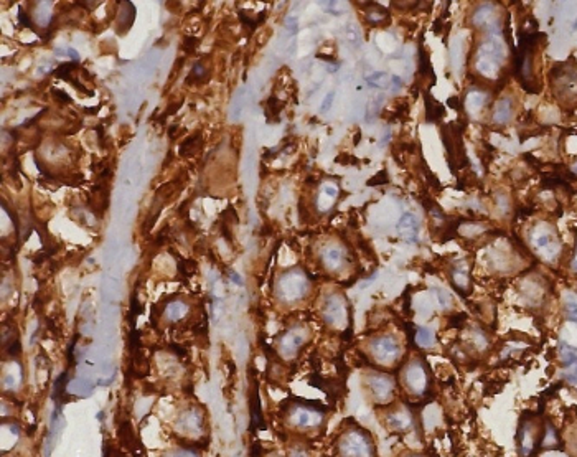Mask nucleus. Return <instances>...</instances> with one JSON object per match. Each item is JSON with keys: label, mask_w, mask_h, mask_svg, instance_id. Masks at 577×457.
Segmentation results:
<instances>
[{"label": "nucleus", "mask_w": 577, "mask_h": 457, "mask_svg": "<svg viewBox=\"0 0 577 457\" xmlns=\"http://www.w3.org/2000/svg\"><path fill=\"white\" fill-rule=\"evenodd\" d=\"M569 271L574 274V276H577V241H576L574 251H572V256L569 261Z\"/></svg>", "instance_id": "nucleus-33"}, {"label": "nucleus", "mask_w": 577, "mask_h": 457, "mask_svg": "<svg viewBox=\"0 0 577 457\" xmlns=\"http://www.w3.org/2000/svg\"><path fill=\"white\" fill-rule=\"evenodd\" d=\"M383 20L390 22V14L384 7L374 3V8H366V22L370 25H381Z\"/></svg>", "instance_id": "nucleus-21"}, {"label": "nucleus", "mask_w": 577, "mask_h": 457, "mask_svg": "<svg viewBox=\"0 0 577 457\" xmlns=\"http://www.w3.org/2000/svg\"><path fill=\"white\" fill-rule=\"evenodd\" d=\"M529 244L536 254L546 263H554L561 254V241L556 228L547 221H539L529 230Z\"/></svg>", "instance_id": "nucleus-5"}, {"label": "nucleus", "mask_w": 577, "mask_h": 457, "mask_svg": "<svg viewBox=\"0 0 577 457\" xmlns=\"http://www.w3.org/2000/svg\"><path fill=\"white\" fill-rule=\"evenodd\" d=\"M422 223L417 215H414L412 211H406L401 215L396 230L399 231V235L407 241V243H417L419 239V233H421Z\"/></svg>", "instance_id": "nucleus-15"}, {"label": "nucleus", "mask_w": 577, "mask_h": 457, "mask_svg": "<svg viewBox=\"0 0 577 457\" xmlns=\"http://www.w3.org/2000/svg\"><path fill=\"white\" fill-rule=\"evenodd\" d=\"M78 66H79L78 61H71V63H65V65H61L60 68L56 69L55 74H56L58 78H63V80H66V81H71L69 74H71V71H73V69H76Z\"/></svg>", "instance_id": "nucleus-25"}, {"label": "nucleus", "mask_w": 577, "mask_h": 457, "mask_svg": "<svg viewBox=\"0 0 577 457\" xmlns=\"http://www.w3.org/2000/svg\"><path fill=\"white\" fill-rule=\"evenodd\" d=\"M480 40L474 48V71L487 83L498 81L507 63V47L501 33H480Z\"/></svg>", "instance_id": "nucleus-1"}, {"label": "nucleus", "mask_w": 577, "mask_h": 457, "mask_svg": "<svg viewBox=\"0 0 577 457\" xmlns=\"http://www.w3.org/2000/svg\"><path fill=\"white\" fill-rule=\"evenodd\" d=\"M544 423L533 413H526L518 424L516 447L520 457H533L538 449H541Z\"/></svg>", "instance_id": "nucleus-7"}, {"label": "nucleus", "mask_w": 577, "mask_h": 457, "mask_svg": "<svg viewBox=\"0 0 577 457\" xmlns=\"http://www.w3.org/2000/svg\"><path fill=\"white\" fill-rule=\"evenodd\" d=\"M363 383L368 393V398L374 406L386 408L391 403L396 401V391H398V380L392 375H388L384 372H368L363 376Z\"/></svg>", "instance_id": "nucleus-6"}, {"label": "nucleus", "mask_w": 577, "mask_h": 457, "mask_svg": "<svg viewBox=\"0 0 577 457\" xmlns=\"http://www.w3.org/2000/svg\"><path fill=\"white\" fill-rule=\"evenodd\" d=\"M337 457H376V444L371 433L358 423L348 421L335 439Z\"/></svg>", "instance_id": "nucleus-3"}, {"label": "nucleus", "mask_w": 577, "mask_h": 457, "mask_svg": "<svg viewBox=\"0 0 577 457\" xmlns=\"http://www.w3.org/2000/svg\"><path fill=\"white\" fill-rule=\"evenodd\" d=\"M383 423L391 433L407 434L416 429L417 418L411 409L409 403H391L390 406L383 408Z\"/></svg>", "instance_id": "nucleus-8"}, {"label": "nucleus", "mask_w": 577, "mask_h": 457, "mask_svg": "<svg viewBox=\"0 0 577 457\" xmlns=\"http://www.w3.org/2000/svg\"><path fill=\"white\" fill-rule=\"evenodd\" d=\"M449 281L452 284V288L457 290L460 296H468L472 292V276H470V268L465 266V261H457L450 266L449 271Z\"/></svg>", "instance_id": "nucleus-13"}, {"label": "nucleus", "mask_w": 577, "mask_h": 457, "mask_svg": "<svg viewBox=\"0 0 577 457\" xmlns=\"http://www.w3.org/2000/svg\"><path fill=\"white\" fill-rule=\"evenodd\" d=\"M445 116L444 106H441L429 93H425V120L427 122H439Z\"/></svg>", "instance_id": "nucleus-19"}, {"label": "nucleus", "mask_w": 577, "mask_h": 457, "mask_svg": "<svg viewBox=\"0 0 577 457\" xmlns=\"http://www.w3.org/2000/svg\"><path fill=\"white\" fill-rule=\"evenodd\" d=\"M558 65L551 73L553 91L561 101L572 102L577 99V65L571 63Z\"/></svg>", "instance_id": "nucleus-9"}, {"label": "nucleus", "mask_w": 577, "mask_h": 457, "mask_svg": "<svg viewBox=\"0 0 577 457\" xmlns=\"http://www.w3.org/2000/svg\"><path fill=\"white\" fill-rule=\"evenodd\" d=\"M18 20H20V23H22L23 27H32L30 18H28L27 12H25L23 8H20V10H18Z\"/></svg>", "instance_id": "nucleus-36"}, {"label": "nucleus", "mask_w": 577, "mask_h": 457, "mask_svg": "<svg viewBox=\"0 0 577 457\" xmlns=\"http://www.w3.org/2000/svg\"><path fill=\"white\" fill-rule=\"evenodd\" d=\"M202 137H200V132H196V135H191L188 137L187 140H183V144L180 145V153H182L183 157H190V155H195V152H198L200 149H202Z\"/></svg>", "instance_id": "nucleus-20"}, {"label": "nucleus", "mask_w": 577, "mask_h": 457, "mask_svg": "<svg viewBox=\"0 0 577 457\" xmlns=\"http://www.w3.org/2000/svg\"><path fill=\"white\" fill-rule=\"evenodd\" d=\"M323 261H325V264H327L328 269L330 268L337 269V268H340L341 263H343V253H341L340 249H337V248H332V249H328V251L325 253Z\"/></svg>", "instance_id": "nucleus-23"}, {"label": "nucleus", "mask_w": 577, "mask_h": 457, "mask_svg": "<svg viewBox=\"0 0 577 457\" xmlns=\"http://www.w3.org/2000/svg\"><path fill=\"white\" fill-rule=\"evenodd\" d=\"M399 457H427V456L421 454V452H412V451H409V452H406V454H401Z\"/></svg>", "instance_id": "nucleus-37"}, {"label": "nucleus", "mask_w": 577, "mask_h": 457, "mask_svg": "<svg viewBox=\"0 0 577 457\" xmlns=\"http://www.w3.org/2000/svg\"><path fill=\"white\" fill-rule=\"evenodd\" d=\"M203 416L198 413L195 408H188L185 413H182V416L178 419V429L180 433L187 434V436H193V434H202L203 429Z\"/></svg>", "instance_id": "nucleus-16"}, {"label": "nucleus", "mask_w": 577, "mask_h": 457, "mask_svg": "<svg viewBox=\"0 0 577 457\" xmlns=\"http://www.w3.org/2000/svg\"><path fill=\"white\" fill-rule=\"evenodd\" d=\"M515 99L511 96H501L496 99L495 106L492 109V124L498 127H505L515 118Z\"/></svg>", "instance_id": "nucleus-14"}, {"label": "nucleus", "mask_w": 577, "mask_h": 457, "mask_svg": "<svg viewBox=\"0 0 577 457\" xmlns=\"http://www.w3.org/2000/svg\"><path fill=\"white\" fill-rule=\"evenodd\" d=\"M206 74H208V73H206V68L203 66L202 61H198V63H195L193 69H191V73H190V76L187 78V83H188V85H193V83H200L204 76H206Z\"/></svg>", "instance_id": "nucleus-24"}, {"label": "nucleus", "mask_w": 577, "mask_h": 457, "mask_svg": "<svg viewBox=\"0 0 577 457\" xmlns=\"http://www.w3.org/2000/svg\"><path fill=\"white\" fill-rule=\"evenodd\" d=\"M302 345H304L302 334H299V332L294 329V330H288L286 334V337L281 340V350H282V353H295Z\"/></svg>", "instance_id": "nucleus-18"}, {"label": "nucleus", "mask_w": 577, "mask_h": 457, "mask_svg": "<svg viewBox=\"0 0 577 457\" xmlns=\"http://www.w3.org/2000/svg\"><path fill=\"white\" fill-rule=\"evenodd\" d=\"M572 32H577V18L574 20V23H572Z\"/></svg>", "instance_id": "nucleus-41"}, {"label": "nucleus", "mask_w": 577, "mask_h": 457, "mask_svg": "<svg viewBox=\"0 0 577 457\" xmlns=\"http://www.w3.org/2000/svg\"><path fill=\"white\" fill-rule=\"evenodd\" d=\"M288 457H308V452L304 449L302 446H297L288 449Z\"/></svg>", "instance_id": "nucleus-32"}, {"label": "nucleus", "mask_w": 577, "mask_h": 457, "mask_svg": "<svg viewBox=\"0 0 577 457\" xmlns=\"http://www.w3.org/2000/svg\"><path fill=\"white\" fill-rule=\"evenodd\" d=\"M558 442H559V434H558V431H556V427L551 424V421H544V433H543L541 447L551 449V447H554Z\"/></svg>", "instance_id": "nucleus-22"}, {"label": "nucleus", "mask_w": 577, "mask_h": 457, "mask_svg": "<svg viewBox=\"0 0 577 457\" xmlns=\"http://www.w3.org/2000/svg\"><path fill=\"white\" fill-rule=\"evenodd\" d=\"M167 315H169L172 321H178L180 317L183 315V305L178 304V302H173V304H170V307L167 309Z\"/></svg>", "instance_id": "nucleus-28"}, {"label": "nucleus", "mask_w": 577, "mask_h": 457, "mask_svg": "<svg viewBox=\"0 0 577 457\" xmlns=\"http://www.w3.org/2000/svg\"><path fill=\"white\" fill-rule=\"evenodd\" d=\"M492 107V91L483 89L482 86H470L460 99V116L463 118L478 119L483 116V111Z\"/></svg>", "instance_id": "nucleus-11"}, {"label": "nucleus", "mask_w": 577, "mask_h": 457, "mask_svg": "<svg viewBox=\"0 0 577 457\" xmlns=\"http://www.w3.org/2000/svg\"><path fill=\"white\" fill-rule=\"evenodd\" d=\"M53 94H55V96L60 99L61 102H65V104H69L71 102V98L68 96V94L65 93V91H60V89H53Z\"/></svg>", "instance_id": "nucleus-35"}, {"label": "nucleus", "mask_w": 577, "mask_h": 457, "mask_svg": "<svg viewBox=\"0 0 577 457\" xmlns=\"http://www.w3.org/2000/svg\"><path fill=\"white\" fill-rule=\"evenodd\" d=\"M308 290V282L305 274H300L299 271H290L286 276H282L281 282L277 286V296L279 299L286 302H295L302 299Z\"/></svg>", "instance_id": "nucleus-12"}, {"label": "nucleus", "mask_w": 577, "mask_h": 457, "mask_svg": "<svg viewBox=\"0 0 577 457\" xmlns=\"http://www.w3.org/2000/svg\"><path fill=\"white\" fill-rule=\"evenodd\" d=\"M165 457H200L198 452L195 449H188V447H182V449H173L170 451Z\"/></svg>", "instance_id": "nucleus-27"}, {"label": "nucleus", "mask_w": 577, "mask_h": 457, "mask_svg": "<svg viewBox=\"0 0 577 457\" xmlns=\"http://www.w3.org/2000/svg\"><path fill=\"white\" fill-rule=\"evenodd\" d=\"M333 98H335V91H330V93L327 94V96H325V99H323V104H322V107H320V111H322V113H325V111H328V109H330V106H332Z\"/></svg>", "instance_id": "nucleus-34"}, {"label": "nucleus", "mask_w": 577, "mask_h": 457, "mask_svg": "<svg viewBox=\"0 0 577 457\" xmlns=\"http://www.w3.org/2000/svg\"><path fill=\"white\" fill-rule=\"evenodd\" d=\"M571 172H572V173H574V175L577 177V159H576V162H574V164H572V165H571Z\"/></svg>", "instance_id": "nucleus-40"}, {"label": "nucleus", "mask_w": 577, "mask_h": 457, "mask_svg": "<svg viewBox=\"0 0 577 457\" xmlns=\"http://www.w3.org/2000/svg\"><path fill=\"white\" fill-rule=\"evenodd\" d=\"M370 355L379 367H394L401 360L403 348L394 335H378L370 342Z\"/></svg>", "instance_id": "nucleus-10"}, {"label": "nucleus", "mask_w": 577, "mask_h": 457, "mask_svg": "<svg viewBox=\"0 0 577 457\" xmlns=\"http://www.w3.org/2000/svg\"><path fill=\"white\" fill-rule=\"evenodd\" d=\"M398 381L411 400H422L432 389V372L422 356H412L401 365Z\"/></svg>", "instance_id": "nucleus-4"}, {"label": "nucleus", "mask_w": 577, "mask_h": 457, "mask_svg": "<svg viewBox=\"0 0 577 457\" xmlns=\"http://www.w3.org/2000/svg\"><path fill=\"white\" fill-rule=\"evenodd\" d=\"M282 419L288 429L312 434L322 431L327 423V408L317 401L294 400L282 406Z\"/></svg>", "instance_id": "nucleus-2"}, {"label": "nucleus", "mask_w": 577, "mask_h": 457, "mask_svg": "<svg viewBox=\"0 0 577 457\" xmlns=\"http://www.w3.org/2000/svg\"><path fill=\"white\" fill-rule=\"evenodd\" d=\"M267 457H279L277 454H271V456H267Z\"/></svg>", "instance_id": "nucleus-42"}, {"label": "nucleus", "mask_w": 577, "mask_h": 457, "mask_svg": "<svg viewBox=\"0 0 577 457\" xmlns=\"http://www.w3.org/2000/svg\"><path fill=\"white\" fill-rule=\"evenodd\" d=\"M68 55H69L71 58H73V60H74V61H78V60H79V55H78V51H74V50H73V48H69V50H68Z\"/></svg>", "instance_id": "nucleus-38"}, {"label": "nucleus", "mask_w": 577, "mask_h": 457, "mask_svg": "<svg viewBox=\"0 0 577 457\" xmlns=\"http://www.w3.org/2000/svg\"><path fill=\"white\" fill-rule=\"evenodd\" d=\"M231 279H233V281H236V282H238V284H242V281H241V277H239V276H238V274H236V272H233V274H231Z\"/></svg>", "instance_id": "nucleus-39"}, {"label": "nucleus", "mask_w": 577, "mask_h": 457, "mask_svg": "<svg viewBox=\"0 0 577 457\" xmlns=\"http://www.w3.org/2000/svg\"><path fill=\"white\" fill-rule=\"evenodd\" d=\"M379 184H388V172H386V170H381L378 175L373 177L370 182H368V185H370V186H374V185H379Z\"/></svg>", "instance_id": "nucleus-31"}, {"label": "nucleus", "mask_w": 577, "mask_h": 457, "mask_svg": "<svg viewBox=\"0 0 577 457\" xmlns=\"http://www.w3.org/2000/svg\"><path fill=\"white\" fill-rule=\"evenodd\" d=\"M178 269L182 271V274H185V276H193L196 271V263L191 259H182L178 263Z\"/></svg>", "instance_id": "nucleus-26"}, {"label": "nucleus", "mask_w": 577, "mask_h": 457, "mask_svg": "<svg viewBox=\"0 0 577 457\" xmlns=\"http://www.w3.org/2000/svg\"><path fill=\"white\" fill-rule=\"evenodd\" d=\"M566 317H567V321H569V322L577 323V302L569 301L566 304Z\"/></svg>", "instance_id": "nucleus-30"}, {"label": "nucleus", "mask_w": 577, "mask_h": 457, "mask_svg": "<svg viewBox=\"0 0 577 457\" xmlns=\"http://www.w3.org/2000/svg\"><path fill=\"white\" fill-rule=\"evenodd\" d=\"M340 299L341 297H338V296H332L327 299V302H325L323 315H325V322L330 323V325H338L341 321H345V315L351 317L350 310L348 312L343 310V305H341Z\"/></svg>", "instance_id": "nucleus-17"}, {"label": "nucleus", "mask_w": 577, "mask_h": 457, "mask_svg": "<svg viewBox=\"0 0 577 457\" xmlns=\"http://www.w3.org/2000/svg\"><path fill=\"white\" fill-rule=\"evenodd\" d=\"M198 43H200L198 38H195V36H187V38L183 40V51H185L187 55H191V53H195Z\"/></svg>", "instance_id": "nucleus-29"}]
</instances>
